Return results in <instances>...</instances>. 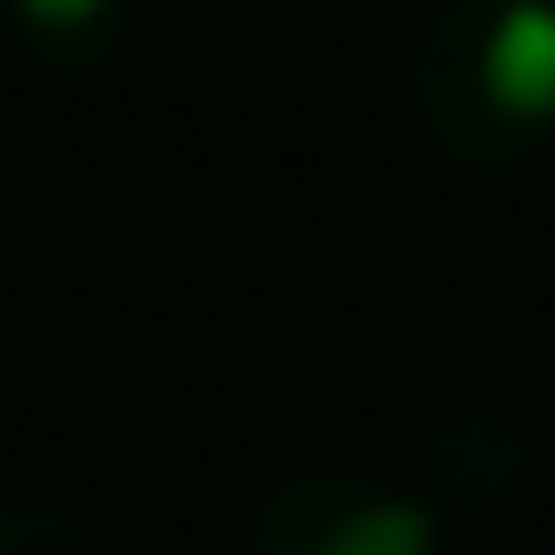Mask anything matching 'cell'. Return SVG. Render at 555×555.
I'll return each instance as SVG.
<instances>
[{"mask_svg":"<svg viewBox=\"0 0 555 555\" xmlns=\"http://www.w3.org/2000/svg\"><path fill=\"white\" fill-rule=\"evenodd\" d=\"M113 0H17V17L35 26V35H78V26H95Z\"/></svg>","mask_w":555,"mask_h":555,"instance_id":"cell-4","label":"cell"},{"mask_svg":"<svg viewBox=\"0 0 555 555\" xmlns=\"http://www.w3.org/2000/svg\"><path fill=\"white\" fill-rule=\"evenodd\" d=\"M416 104L460 156L520 147L555 113V0H442L416 43Z\"/></svg>","mask_w":555,"mask_h":555,"instance_id":"cell-1","label":"cell"},{"mask_svg":"<svg viewBox=\"0 0 555 555\" xmlns=\"http://www.w3.org/2000/svg\"><path fill=\"white\" fill-rule=\"evenodd\" d=\"M251 555H434V503L382 477L304 468L251 503Z\"/></svg>","mask_w":555,"mask_h":555,"instance_id":"cell-2","label":"cell"},{"mask_svg":"<svg viewBox=\"0 0 555 555\" xmlns=\"http://www.w3.org/2000/svg\"><path fill=\"white\" fill-rule=\"evenodd\" d=\"M0 555H130L113 529H95L87 512H52V503H0Z\"/></svg>","mask_w":555,"mask_h":555,"instance_id":"cell-3","label":"cell"}]
</instances>
